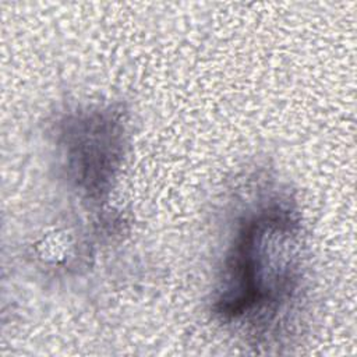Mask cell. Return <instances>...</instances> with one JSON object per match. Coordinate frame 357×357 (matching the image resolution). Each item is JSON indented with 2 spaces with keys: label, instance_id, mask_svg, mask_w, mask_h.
Masks as SVG:
<instances>
[{
  "label": "cell",
  "instance_id": "1",
  "mask_svg": "<svg viewBox=\"0 0 357 357\" xmlns=\"http://www.w3.org/2000/svg\"><path fill=\"white\" fill-rule=\"evenodd\" d=\"M301 257V225L289 202L250 208L225 251L212 311L227 324H271L298 290Z\"/></svg>",
  "mask_w": 357,
  "mask_h": 357
},
{
  "label": "cell",
  "instance_id": "2",
  "mask_svg": "<svg viewBox=\"0 0 357 357\" xmlns=\"http://www.w3.org/2000/svg\"><path fill=\"white\" fill-rule=\"evenodd\" d=\"M60 167L71 187L99 202L112 190L123 163L126 120L112 106L77 109L64 114L54 128Z\"/></svg>",
  "mask_w": 357,
  "mask_h": 357
}]
</instances>
